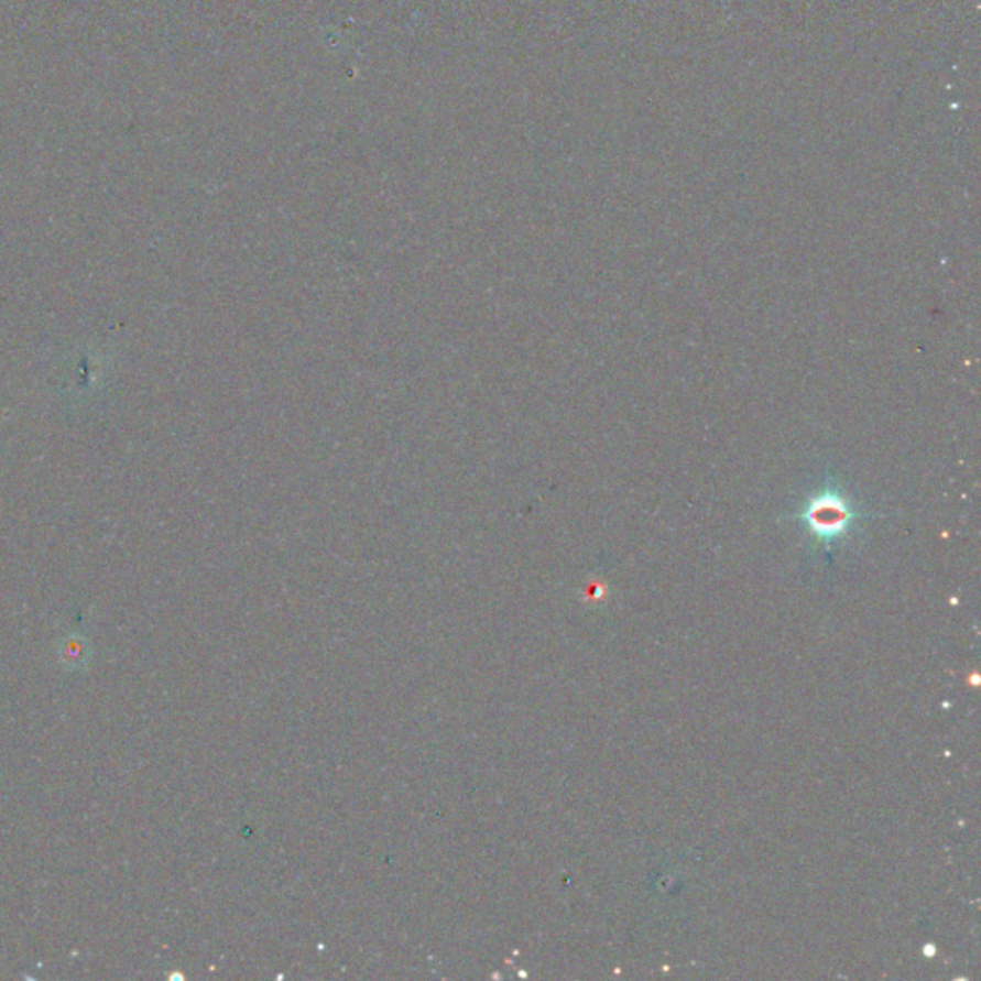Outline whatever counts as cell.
Returning <instances> with one entry per match:
<instances>
[{
  "label": "cell",
  "mask_w": 981,
  "mask_h": 981,
  "mask_svg": "<svg viewBox=\"0 0 981 981\" xmlns=\"http://www.w3.org/2000/svg\"><path fill=\"white\" fill-rule=\"evenodd\" d=\"M59 657H62L64 664L81 667L83 664L89 662L87 660L89 657V642L79 635L67 636L66 641L62 642Z\"/></svg>",
  "instance_id": "cell-2"
},
{
  "label": "cell",
  "mask_w": 981,
  "mask_h": 981,
  "mask_svg": "<svg viewBox=\"0 0 981 981\" xmlns=\"http://www.w3.org/2000/svg\"><path fill=\"white\" fill-rule=\"evenodd\" d=\"M864 517L866 516L859 504L846 493L838 481L832 480L825 481L815 493L807 494L797 512V520L804 525L805 532L827 551L838 541L848 537Z\"/></svg>",
  "instance_id": "cell-1"
}]
</instances>
